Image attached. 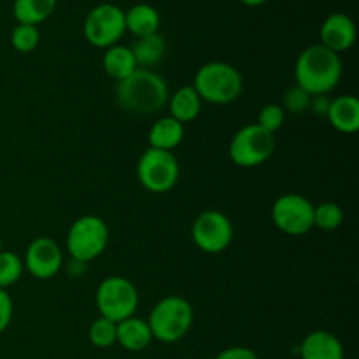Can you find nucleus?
Masks as SVG:
<instances>
[{
	"label": "nucleus",
	"instance_id": "obj_22",
	"mask_svg": "<svg viewBox=\"0 0 359 359\" xmlns=\"http://www.w3.org/2000/svg\"><path fill=\"white\" fill-rule=\"evenodd\" d=\"M56 9V0H14L13 14L18 23L41 25Z\"/></svg>",
	"mask_w": 359,
	"mask_h": 359
},
{
	"label": "nucleus",
	"instance_id": "obj_4",
	"mask_svg": "<svg viewBox=\"0 0 359 359\" xmlns=\"http://www.w3.org/2000/svg\"><path fill=\"white\" fill-rule=\"evenodd\" d=\"M195 312L191 304L182 297H165L151 311L149 325L153 339L163 344L179 342L188 335L193 326Z\"/></svg>",
	"mask_w": 359,
	"mask_h": 359
},
{
	"label": "nucleus",
	"instance_id": "obj_31",
	"mask_svg": "<svg viewBox=\"0 0 359 359\" xmlns=\"http://www.w3.org/2000/svg\"><path fill=\"white\" fill-rule=\"evenodd\" d=\"M330 107V98L326 95H318V97H311V104H309V111H312L314 114L323 116L326 118V112Z\"/></svg>",
	"mask_w": 359,
	"mask_h": 359
},
{
	"label": "nucleus",
	"instance_id": "obj_33",
	"mask_svg": "<svg viewBox=\"0 0 359 359\" xmlns=\"http://www.w3.org/2000/svg\"><path fill=\"white\" fill-rule=\"evenodd\" d=\"M0 251H2V238H0Z\"/></svg>",
	"mask_w": 359,
	"mask_h": 359
},
{
	"label": "nucleus",
	"instance_id": "obj_5",
	"mask_svg": "<svg viewBox=\"0 0 359 359\" xmlns=\"http://www.w3.org/2000/svg\"><path fill=\"white\" fill-rule=\"evenodd\" d=\"M276 133L266 132L265 128L252 123L245 125L231 137L228 154L237 167L255 168L263 165L276 153Z\"/></svg>",
	"mask_w": 359,
	"mask_h": 359
},
{
	"label": "nucleus",
	"instance_id": "obj_13",
	"mask_svg": "<svg viewBox=\"0 0 359 359\" xmlns=\"http://www.w3.org/2000/svg\"><path fill=\"white\" fill-rule=\"evenodd\" d=\"M356 42V25L347 14L333 13L321 25V44L333 53L347 51Z\"/></svg>",
	"mask_w": 359,
	"mask_h": 359
},
{
	"label": "nucleus",
	"instance_id": "obj_25",
	"mask_svg": "<svg viewBox=\"0 0 359 359\" xmlns=\"http://www.w3.org/2000/svg\"><path fill=\"white\" fill-rule=\"evenodd\" d=\"M344 210L339 203L335 202H323L314 207V226L321 230L333 231L342 226L344 223Z\"/></svg>",
	"mask_w": 359,
	"mask_h": 359
},
{
	"label": "nucleus",
	"instance_id": "obj_2",
	"mask_svg": "<svg viewBox=\"0 0 359 359\" xmlns=\"http://www.w3.org/2000/svg\"><path fill=\"white\" fill-rule=\"evenodd\" d=\"M342 79L340 55L323 44H312L300 53L294 63V81L311 97L328 95Z\"/></svg>",
	"mask_w": 359,
	"mask_h": 359
},
{
	"label": "nucleus",
	"instance_id": "obj_14",
	"mask_svg": "<svg viewBox=\"0 0 359 359\" xmlns=\"http://www.w3.org/2000/svg\"><path fill=\"white\" fill-rule=\"evenodd\" d=\"M300 358L302 359H344L346 351H344L342 342L339 337L326 330H316L309 333L300 344Z\"/></svg>",
	"mask_w": 359,
	"mask_h": 359
},
{
	"label": "nucleus",
	"instance_id": "obj_26",
	"mask_svg": "<svg viewBox=\"0 0 359 359\" xmlns=\"http://www.w3.org/2000/svg\"><path fill=\"white\" fill-rule=\"evenodd\" d=\"M41 42L39 28L34 25L18 23L11 32V44L18 53H32Z\"/></svg>",
	"mask_w": 359,
	"mask_h": 359
},
{
	"label": "nucleus",
	"instance_id": "obj_30",
	"mask_svg": "<svg viewBox=\"0 0 359 359\" xmlns=\"http://www.w3.org/2000/svg\"><path fill=\"white\" fill-rule=\"evenodd\" d=\"M214 359H258V354H256L252 349H249V347L233 346L221 351V353Z\"/></svg>",
	"mask_w": 359,
	"mask_h": 359
},
{
	"label": "nucleus",
	"instance_id": "obj_3",
	"mask_svg": "<svg viewBox=\"0 0 359 359\" xmlns=\"http://www.w3.org/2000/svg\"><path fill=\"white\" fill-rule=\"evenodd\" d=\"M193 88L202 102L226 105L237 100L244 90V79L238 69L226 62H209L195 74Z\"/></svg>",
	"mask_w": 359,
	"mask_h": 359
},
{
	"label": "nucleus",
	"instance_id": "obj_18",
	"mask_svg": "<svg viewBox=\"0 0 359 359\" xmlns=\"http://www.w3.org/2000/svg\"><path fill=\"white\" fill-rule=\"evenodd\" d=\"M202 98L196 93L193 84H186L168 97L167 105L168 112H170L168 116L186 125V123H191L198 118L200 112H202Z\"/></svg>",
	"mask_w": 359,
	"mask_h": 359
},
{
	"label": "nucleus",
	"instance_id": "obj_24",
	"mask_svg": "<svg viewBox=\"0 0 359 359\" xmlns=\"http://www.w3.org/2000/svg\"><path fill=\"white\" fill-rule=\"evenodd\" d=\"M116 325L118 323L98 316L88 328V339L98 349H107L116 344Z\"/></svg>",
	"mask_w": 359,
	"mask_h": 359
},
{
	"label": "nucleus",
	"instance_id": "obj_32",
	"mask_svg": "<svg viewBox=\"0 0 359 359\" xmlns=\"http://www.w3.org/2000/svg\"><path fill=\"white\" fill-rule=\"evenodd\" d=\"M244 6H249V7H256V6H262V4H265L266 0H241Z\"/></svg>",
	"mask_w": 359,
	"mask_h": 359
},
{
	"label": "nucleus",
	"instance_id": "obj_23",
	"mask_svg": "<svg viewBox=\"0 0 359 359\" xmlns=\"http://www.w3.org/2000/svg\"><path fill=\"white\" fill-rule=\"evenodd\" d=\"M23 270L25 265L20 255H16L14 251H4V249L0 251V287L2 290L20 283Z\"/></svg>",
	"mask_w": 359,
	"mask_h": 359
},
{
	"label": "nucleus",
	"instance_id": "obj_16",
	"mask_svg": "<svg viewBox=\"0 0 359 359\" xmlns=\"http://www.w3.org/2000/svg\"><path fill=\"white\" fill-rule=\"evenodd\" d=\"M153 333L146 319L132 316L116 325V344L130 353H142L153 344Z\"/></svg>",
	"mask_w": 359,
	"mask_h": 359
},
{
	"label": "nucleus",
	"instance_id": "obj_21",
	"mask_svg": "<svg viewBox=\"0 0 359 359\" xmlns=\"http://www.w3.org/2000/svg\"><path fill=\"white\" fill-rule=\"evenodd\" d=\"M130 49H132L139 69H151V67L158 65L165 56L167 42L160 34H151L137 39Z\"/></svg>",
	"mask_w": 359,
	"mask_h": 359
},
{
	"label": "nucleus",
	"instance_id": "obj_11",
	"mask_svg": "<svg viewBox=\"0 0 359 359\" xmlns=\"http://www.w3.org/2000/svg\"><path fill=\"white\" fill-rule=\"evenodd\" d=\"M191 238L205 255H219L233 242V224L230 217L219 210H203L193 223Z\"/></svg>",
	"mask_w": 359,
	"mask_h": 359
},
{
	"label": "nucleus",
	"instance_id": "obj_27",
	"mask_svg": "<svg viewBox=\"0 0 359 359\" xmlns=\"http://www.w3.org/2000/svg\"><path fill=\"white\" fill-rule=\"evenodd\" d=\"M284 119H286V112L279 104H269L259 111L258 125L265 128L266 132L276 133L283 128Z\"/></svg>",
	"mask_w": 359,
	"mask_h": 359
},
{
	"label": "nucleus",
	"instance_id": "obj_7",
	"mask_svg": "<svg viewBox=\"0 0 359 359\" xmlns=\"http://www.w3.org/2000/svg\"><path fill=\"white\" fill-rule=\"evenodd\" d=\"M95 302L102 318L121 323L135 316L139 309V291L126 277L111 276L98 284Z\"/></svg>",
	"mask_w": 359,
	"mask_h": 359
},
{
	"label": "nucleus",
	"instance_id": "obj_20",
	"mask_svg": "<svg viewBox=\"0 0 359 359\" xmlns=\"http://www.w3.org/2000/svg\"><path fill=\"white\" fill-rule=\"evenodd\" d=\"M160 21V13L149 4H135L128 11H125L126 30L132 32L137 39L158 34Z\"/></svg>",
	"mask_w": 359,
	"mask_h": 359
},
{
	"label": "nucleus",
	"instance_id": "obj_19",
	"mask_svg": "<svg viewBox=\"0 0 359 359\" xmlns=\"http://www.w3.org/2000/svg\"><path fill=\"white\" fill-rule=\"evenodd\" d=\"M102 67H104L105 74L112 77L116 83L126 79L130 74L139 69L135 58H133L132 49L128 46L121 44L111 46V48L105 49L104 56H102Z\"/></svg>",
	"mask_w": 359,
	"mask_h": 359
},
{
	"label": "nucleus",
	"instance_id": "obj_28",
	"mask_svg": "<svg viewBox=\"0 0 359 359\" xmlns=\"http://www.w3.org/2000/svg\"><path fill=\"white\" fill-rule=\"evenodd\" d=\"M309 104H311V95L305 93L302 88L293 86L284 93L280 107L290 114H304L305 111H309Z\"/></svg>",
	"mask_w": 359,
	"mask_h": 359
},
{
	"label": "nucleus",
	"instance_id": "obj_9",
	"mask_svg": "<svg viewBox=\"0 0 359 359\" xmlns=\"http://www.w3.org/2000/svg\"><path fill=\"white\" fill-rule=\"evenodd\" d=\"M83 30L86 41L95 48L116 46L126 32L125 11L116 4H98L88 13Z\"/></svg>",
	"mask_w": 359,
	"mask_h": 359
},
{
	"label": "nucleus",
	"instance_id": "obj_8",
	"mask_svg": "<svg viewBox=\"0 0 359 359\" xmlns=\"http://www.w3.org/2000/svg\"><path fill=\"white\" fill-rule=\"evenodd\" d=\"M181 167L177 158L170 151L147 147L137 161V177L139 182L154 195L170 191L179 181Z\"/></svg>",
	"mask_w": 359,
	"mask_h": 359
},
{
	"label": "nucleus",
	"instance_id": "obj_1",
	"mask_svg": "<svg viewBox=\"0 0 359 359\" xmlns=\"http://www.w3.org/2000/svg\"><path fill=\"white\" fill-rule=\"evenodd\" d=\"M114 97L126 114L146 118L167 107L170 91L160 74L151 69H137L126 79L116 83Z\"/></svg>",
	"mask_w": 359,
	"mask_h": 359
},
{
	"label": "nucleus",
	"instance_id": "obj_10",
	"mask_svg": "<svg viewBox=\"0 0 359 359\" xmlns=\"http://www.w3.org/2000/svg\"><path fill=\"white\" fill-rule=\"evenodd\" d=\"M314 203L298 193L280 195L272 205V221L283 233L302 237L314 228Z\"/></svg>",
	"mask_w": 359,
	"mask_h": 359
},
{
	"label": "nucleus",
	"instance_id": "obj_15",
	"mask_svg": "<svg viewBox=\"0 0 359 359\" xmlns=\"http://www.w3.org/2000/svg\"><path fill=\"white\" fill-rule=\"evenodd\" d=\"M326 119L340 133H356L359 130V100L354 95H340L330 100Z\"/></svg>",
	"mask_w": 359,
	"mask_h": 359
},
{
	"label": "nucleus",
	"instance_id": "obj_6",
	"mask_svg": "<svg viewBox=\"0 0 359 359\" xmlns=\"http://www.w3.org/2000/svg\"><path fill=\"white\" fill-rule=\"evenodd\" d=\"M109 244V228L102 217L88 214L81 216L70 224L67 233V251L74 262L86 265L97 259Z\"/></svg>",
	"mask_w": 359,
	"mask_h": 359
},
{
	"label": "nucleus",
	"instance_id": "obj_29",
	"mask_svg": "<svg viewBox=\"0 0 359 359\" xmlns=\"http://www.w3.org/2000/svg\"><path fill=\"white\" fill-rule=\"evenodd\" d=\"M14 314V304L11 294L6 290L0 287V333L6 332L9 328L11 321H13Z\"/></svg>",
	"mask_w": 359,
	"mask_h": 359
},
{
	"label": "nucleus",
	"instance_id": "obj_12",
	"mask_svg": "<svg viewBox=\"0 0 359 359\" xmlns=\"http://www.w3.org/2000/svg\"><path fill=\"white\" fill-rule=\"evenodd\" d=\"M23 265L35 279H53L63 266L62 248L49 237L34 238L25 251Z\"/></svg>",
	"mask_w": 359,
	"mask_h": 359
},
{
	"label": "nucleus",
	"instance_id": "obj_17",
	"mask_svg": "<svg viewBox=\"0 0 359 359\" xmlns=\"http://www.w3.org/2000/svg\"><path fill=\"white\" fill-rule=\"evenodd\" d=\"M184 125L174 119L172 116H163L151 125L147 133V142L153 149L174 151L184 139Z\"/></svg>",
	"mask_w": 359,
	"mask_h": 359
}]
</instances>
